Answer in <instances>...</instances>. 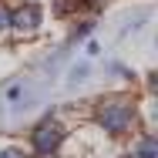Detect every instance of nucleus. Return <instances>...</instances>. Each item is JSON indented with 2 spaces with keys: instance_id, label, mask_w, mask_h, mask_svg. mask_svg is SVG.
I'll use <instances>...</instances> for the list:
<instances>
[{
  "instance_id": "2",
  "label": "nucleus",
  "mask_w": 158,
  "mask_h": 158,
  "mask_svg": "<svg viewBox=\"0 0 158 158\" xmlns=\"http://www.w3.org/2000/svg\"><path fill=\"white\" fill-rule=\"evenodd\" d=\"M34 152L37 155H51V152H57L61 148V141H64V128L57 125V121H40V125L34 128Z\"/></svg>"
},
{
  "instance_id": "3",
  "label": "nucleus",
  "mask_w": 158,
  "mask_h": 158,
  "mask_svg": "<svg viewBox=\"0 0 158 158\" xmlns=\"http://www.w3.org/2000/svg\"><path fill=\"white\" fill-rule=\"evenodd\" d=\"M7 24H14V31H20V34H34L40 27V7H37V3L17 7V10L7 17Z\"/></svg>"
},
{
  "instance_id": "5",
  "label": "nucleus",
  "mask_w": 158,
  "mask_h": 158,
  "mask_svg": "<svg viewBox=\"0 0 158 158\" xmlns=\"http://www.w3.org/2000/svg\"><path fill=\"white\" fill-rule=\"evenodd\" d=\"M0 158H24V152H17V148H7V152H0Z\"/></svg>"
},
{
  "instance_id": "6",
  "label": "nucleus",
  "mask_w": 158,
  "mask_h": 158,
  "mask_svg": "<svg viewBox=\"0 0 158 158\" xmlns=\"http://www.w3.org/2000/svg\"><path fill=\"white\" fill-rule=\"evenodd\" d=\"M3 27H7V14L0 10V31H3Z\"/></svg>"
},
{
  "instance_id": "1",
  "label": "nucleus",
  "mask_w": 158,
  "mask_h": 158,
  "mask_svg": "<svg viewBox=\"0 0 158 158\" xmlns=\"http://www.w3.org/2000/svg\"><path fill=\"white\" fill-rule=\"evenodd\" d=\"M131 121H135V111H131L128 101H108V104L98 108V125L111 135H121Z\"/></svg>"
},
{
  "instance_id": "4",
  "label": "nucleus",
  "mask_w": 158,
  "mask_h": 158,
  "mask_svg": "<svg viewBox=\"0 0 158 158\" xmlns=\"http://www.w3.org/2000/svg\"><path fill=\"white\" fill-rule=\"evenodd\" d=\"M135 158H158V141L155 138H141L135 145Z\"/></svg>"
}]
</instances>
